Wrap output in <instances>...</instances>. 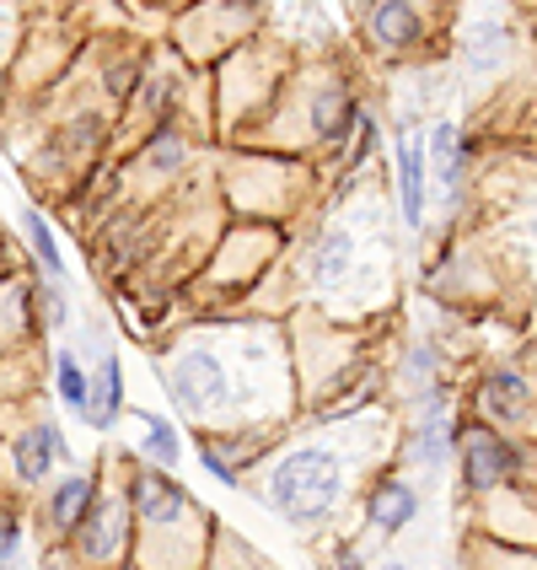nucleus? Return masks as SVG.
<instances>
[{"label": "nucleus", "mask_w": 537, "mask_h": 570, "mask_svg": "<svg viewBox=\"0 0 537 570\" xmlns=\"http://www.w3.org/2000/svg\"><path fill=\"white\" fill-rule=\"evenodd\" d=\"M349 495V458L334 442H296L263 474V507L290 528H317Z\"/></svg>", "instance_id": "nucleus-1"}, {"label": "nucleus", "mask_w": 537, "mask_h": 570, "mask_svg": "<svg viewBox=\"0 0 537 570\" xmlns=\"http://www.w3.org/2000/svg\"><path fill=\"white\" fill-rule=\"evenodd\" d=\"M516 11L510 0H457V17H451V49L468 81H500L516 60Z\"/></svg>", "instance_id": "nucleus-2"}, {"label": "nucleus", "mask_w": 537, "mask_h": 570, "mask_svg": "<svg viewBox=\"0 0 537 570\" xmlns=\"http://www.w3.org/2000/svg\"><path fill=\"white\" fill-rule=\"evenodd\" d=\"M521 474H527V446L510 442V431H500V425L468 414L463 420V442H457V490L468 501H484V495L516 490Z\"/></svg>", "instance_id": "nucleus-3"}, {"label": "nucleus", "mask_w": 537, "mask_h": 570, "mask_svg": "<svg viewBox=\"0 0 537 570\" xmlns=\"http://www.w3.org/2000/svg\"><path fill=\"white\" fill-rule=\"evenodd\" d=\"M157 377L167 382L172 404L183 414H193V420L221 414L237 404V366H231L216 345H205V340H189V345L161 366Z\"/></svg>", "instance_id": "nucleus-4"}, {"label": "nucleus", "mask_w": 537, "mask_h": 570, "mask_svg": "<svg viewBox=\"0 0 537 570\" xmlns=\"http://www.w3.org/2000/svg\"><path fill=\"white\" fill-rule=\"evenodd\" d=\"M463 420L451 387L414 404V425H409V446H404V474H414L419 484L441 479L446 469H457V442H463Z\"/></svg>", "instance_id": "nucleus-5"}, {"label": "nucleus", "mask_w": 537, "mask_h": 570, "mask_svg": "<svg viewBox=\"0 0 537 570\" xmlns=\"http://www.w3.org/2000/svg\"><path fill=\"white\" fill-rule=\"evenodd\" d=\"M360 38L381 60H409L436 43V0H371L360 11Z\"/></svg>", "instance_id": "nucleus-6"}, {"label": "nucleus", "mask_w": 537, "mask_h": 570, "mask_svg": "<svg viewBox=\"0 0 537 570\" xmlns=\"http://www.w3.org/2000/svg\"><path fill=\"white\" fill-rule=\"evenodd\" d=\"M135 507H129V490L125 495H102L92 507V517L81 522V533L70 539V560L92 570H113L129 560V543H135Z\"/></svg>", "instance_id": "nucleus-7"}, {"label": "nucleus", "mask_w": 537, "mask_h": 570, "mask_svg": "<svg viewBox=\"0 0 537 570\" xmlns=\"http://www.w3.org/2000/svg\"><path fill=\"white\" fill-rule=\"evenodd\" d=\"M129 507L135 517L151 528V533H172V528H189L199 522V507H193V495L178 484L172 469H157V463H140L135 474H129Z\"/></svg>", "instance_id": "nucleus-8"}, {"label": "nucleus", "mask_w": 537, "mask_h": 570, "mask_svg": "<svg viewBox=\"0 0 537 570\" xmlns=\"http://www.w3.org/2000/svg\"><path fill=\"white\" fill-rule=\"evenodd\" d=\"M419 507H425V484L404 469H387L366 484V495H360V522L377 533V539H398V533H409L414 522H419Z\"/></svg>", "instance_id": "nucleus-9"}, {"label": "nucleus", "mask_w": 537, "mask_h": 570, "mask_svg": "<svg viewBox=\"0 0 537 570\" xmlns=\"http://www.w3.org/2000/svg\"><path fill=\"white\" fill-rule=\"evenodd\" d=\"M392 184H398V216L409 232H425L430 222V140L425 129H398L392 135Z\"/></svg>", "instance_id": "nucleus-10"}, {"label": "nucleus", "mask_w": 537, "mask_h": 570, "mask_svg": "<svg viewBox=\"0 0 537 570\" xmlns=\"http://www.w3.org/2000/svg\"><path fill=\"white\" fill-rule=\"evenodd\" d=\"M533 404H537V387L521 366H506V361H500V366L478 372V382H474V414L478 420L510 431V425H527V420H533Z\"/></svg>", "instance_id": "nucleus-11"}, {"label": "nucleus", "mask_w": 537, "mask_h": 570, "mask_svg": "<svg viewBox=\"0 0 537 570\" xmlns=\"http://www.w3.org/2000/svg\"><path fill=\"white\" fill-rule=\"evenodd\" d=\"M360 119H366V108H360V97H355V87L345 76H322L312 87V97H307V129H312L317 146L339 151L349 135L360 129Z\"/></svg>", "instance_id": "nucleus-12"}, {"label": "nucleus", "mask_w": 537, "mask_h": 570, "mask_svg": "<svg viewBox=\"0 0 537 570\" xmlns=\"http://www.w3.org/2000/svg\"><path fill=\"white\" fill-rule=\"evenodd\" d=\"M70 463V442H64V431L54 420H32L22 425V436L11 442V474L22 490H38V484H49L54 469Z\"/></svg>", "instance_id": "nucleus-13"}, {"label": "nucleus", "mask_w": 537, "mask_h": 570, "mask_svg": "<svg viewBox=\"0 0 537 570\" xmlns=\"http://www.w3.org/2000/svg\"><path fill=\"white\" fill-rule=\"evenodd\" d=\"M425 140H430V178L441 184L446 210H457L463 189H468V167H474V135L457 129L451 119H436L425 129Z\"/></svg>", "instance_id": "nucleus-14"}, {"label": "nucleus", "mask_w": 537, "mask_h": 570, "mask_svg": "<svg viewBox=\"0 0 537 570\" xmlns=\"http://www.w3.org/2000/svg\"><path fill=\"white\" fill-rule=\"evenodd\" d=\"M97 501H102L97 474H60L54 479V490H49V501H43L49 533H54V539H76V533H81V522L92 517Z\"/></svg>", "instance_id": "nucleus-15"}, {"label": "nucleus", "mask_w": 537, "mask_h": 570, "mask_svg": "<svg viewBox=\"0 0 537 570\" xmlns=\"http://www.w3.org/2000/svg\"><path fill=\"white\" fill-rule=\"evenodd\" d=\"M355 254H360V243H355V232L349 226H328L322 237L312 243V258H307V281L317 291H334V285L349 281V269H355Z\"/></svg>", "instance_id": "nucleus-16"}, {"label": "nucleus", "mask_w": 537, "mask_h": 570, "mask_svg": "<svg viewBox=\"0 0 537 570\" xmlns=\"http://www.w3.org/2000/svg\"><path fill=\"white\" fill-rule=\"evenodd\" d=\"M119 420H125V361H119V350H102V355H97V372H92V410H87V425L108 436Z\"/></svg>", "instance_id": "nucleus-17"}, {"label": "nucleus", "mask_w": 537, "mask_h": 570, "mask_svg": "<svg viewBox=\"0 0 537 570\" xmlns=\"http://www.w3.org/2000/svg\"><path fill=\"white\" fill-rule=\"evenodd\" d=\"M446 355L436 340H419V345H409V355H404V366H398V382H404V393H409L414 404H425V399H436V393H446L451 382H446Z\"/></svg>", "instance_id": "nucleus-18"}, {"label": "nucleus", "mask_w": 537, "mask_h": 570, "mask_svg": "<svg viewBox=\"0 0 537 570\" xmlns=\"http://www.w3.org/2000/svg\"><path fill=\"white\" fill-rule=\"evenodd\" d=\"M135 420H140V463H157V469H178L183 463V431L167 420V414L157 410H129Z\"/></svg>", "instance_id": "nucleus-19"}, {"label": "nucleus", "mask_w": 537, "mask_h": 570, "mask_svg": "<svg viewBox=\"0 0 537 570\" xmlns=\"http://www.w3.org/2000/svg\"><path fill=\"white\" fill-rule=\"evenodd\" d=\"M17 226H22V248H28L32 269H38V275H49V281H64V254H60V243H54V226L43 222L32 205L17 210Z\"/></svg>", "instance_id": "nucleus-20"}, {"label": "nucleus", "mask_w": 537, "mask_h": 570, "mask_svg": "<svg viewBox=\"0 0 537 570\" xmlns=\"http://www.w3.org/2000/svg\"><path fill=\"white\" fill-rule=\"evenodd\" d=\"M54 399L70 414H81V420L92 410V372H87V361L76 350H54Z\"/></svg>", "instance_id": "nucleus-21"}, {"label": "nucleus", "mask_w": 537, "mask_h": 570, "mask_svg": "<svg viewBox=\"0 0 537 570\" xmlns=\"http://www.w3.org/2000/svg\"><path fill=\"white\" fill-rule=\"evenodd\" d=\"M183 157H189V146H183L178 129H157V135L146 140V167H151V173H178Z\"/></svg>", "instance_id": "nucleus-22"}, {"label": "nucleus", "mask_w": 537, "mask_h": 570, "mask_svg": "<svg viewBox=\"0 0 537 570\" xmlns=\"http://www.w3.org/2000/svg\"><path fill=\"white\" fill-rule=\"evenodd\" d=\"M193 463H199L205 474L216 479L221 490H237V484H242V469H237V463H231V458H226V452H221L216 442H210L205 431H199V458H193Z\"/></svg>", "instance_id": "nucleus-23"}, {"label": "nucleus", "mask_w": 537, "mask_h": 570, "mask_svg": "<svg viewBox=\"0 0 537 570\" xmlns=\"http://www.w3.org/2000/svg\"><path fill=\"white\" fill-rule=\"evenodd\" d=\"M22 549H28V522H22V511L11 507L6 511V543H0L6 566H22Z\"/></svg>", "instance_id": "nucleus-24"}, {"label": "nucleus", "mask_w": 537, "mask_h": 570, "mask_svg": "<svg viewBox=\"0 0 537 570\" xmlns=\"http://www.w3.org/2000/svg\"><path fill=\"white\" fill-rule=\"evenodd\" d=\"M135 81H140V65H135V60H113V65H108V76H102L108 97H129V92H135Z\"/></svg>", "instance_id": "nucleus-25"}, {"label": "nucleus", "mask_w": 537, "mask_h": 570, "mask_svg": "<svg viewBox=\"0 0 537 570\" xmlns=\"http://www.w3.org/2000/svg\"><path fill=\"white\" fill-rule=\"evenodd\" d=\"M322 566L328 570H366V560H360V549H355L349 539H339L328 554H322Z\"/></svg>", "instance_id": "nucleus-26"}, {"label": "nucleus", "mask_w": 537, "mask_h": 570, "mask_svg": "<svg viewBox=\"0 0 537 570\" xmlns=\"http://www.w3.org/2000/svg\"><path fill=\"white\" fill-rule=\"evenodd\" d=\"M371 570H419V566H404V560H381V566H371Z\"/></svg>", "instance_id": "nucleus-27"}, {"label": "nucleus", "mask_w": 537, "mask_h": 570, "mask_svg": "<svg viewBox=\"0 0 537 570\" xmlns=\"http://www.w3.org/2000/svg\"><path fill=\"white\" fill-rule=\"evenodd\" d=\"M527 243H533V248H537V210H533V216H527Z\"/></svg>", "instance_id": "nucleus-28"}, {"label": "nucleus", "mask_w": 537, "mask_h": 570, "mask_svg": "<svg viewBox=\"0 0 537 570\" xmlns=\"http://www.w3.org/2000/svg\"><path fill=\"white\" fill-rule=\"evenodd\" d=\"M349 6H355V11H366V6H371V0H349Z\"/></svg>", "instance_id": "nucleus-29"}, {"label": "nucleus", "mask_w": 537, "mask_h": 570, "mask_svg": "<svg viewBox=\"0 0 537 570\" xmlns=\"http://www.w3.org/2000/svg\"><path fill=\"white\" fill-rule=\"evenodd\" d=\"M6 570H22V566H6Z\"/></svg>", "instance_id": "nucleus-30"}]
</instances>
